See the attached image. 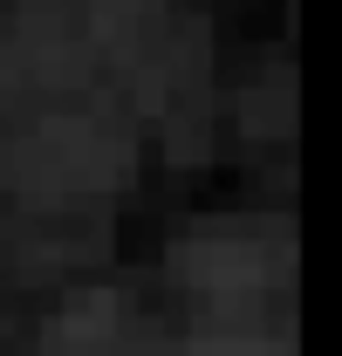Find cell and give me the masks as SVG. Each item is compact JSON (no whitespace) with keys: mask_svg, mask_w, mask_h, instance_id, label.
Listing matches in <instances>:
<instances>
[{"mask_svg":"<svg viewBox=\"0 0 342 356\" xmlns=\"http://www.w3.org/2000/svg\"><path fill=\"white\" fill-rule=\"evenodd\" d=\"M178 281L199 288V295H219V302H247V295H267L281 274H288V226L267 220H213L199 233L178 240Z\"/></svg>","mask_w":342,"mask_h":356,"instance_id":"7a4b0ae2","label":"cell"},{"mask_svg":"<svg viewBox=\"0 0 342 356\" xmlns=\"http://www.w3.org/2000/svg\"><path fill=\"white\" fill-rule=\"evenodd\" d=\"M89 356H158V350H144V343H130V336H110L103 350H89Z\"/></svg>","mask_w":342,"mask_h":356,"instance_id":"277c9868","label":"cell"},{"mask_svg":"<svg viewBox=\"0 0 342 356\" xmlns=\"http://www.w3.org/2000/svg\"><path fill=\"white\" fill-rule=\"evenodd\" d=\"M28 206H83L130 178V137L96 110H55L7 151Z\"/></svg>","mask_w":342,"mask_h":356,"instance_id":"6da1fadb","label":"cell"},{"mask_svg":"<svg viewBox=\"0 0 342 356\" xmlns=\"http://www.w3.org/2000/svg\"><path fill=\"white\" fill-rule=\"evenodd\" d=\"M192 356H295L281 336H206L192 343Z\"/></svg>","mask_w":342,"mask_h":356,"instance_id":"3957f363","label":"cell"}]
</instances>
